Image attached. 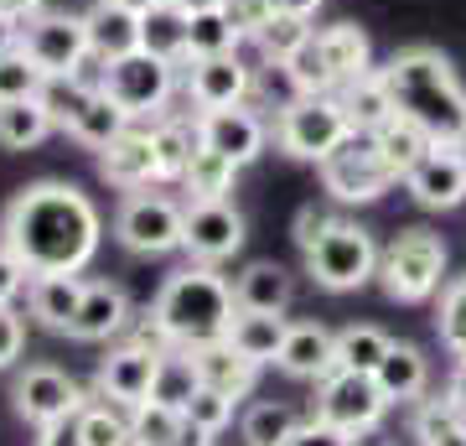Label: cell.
<instances>
[{
	"label": "cell",
	"instance_id": "6da1fadb",
	"mask_svg": "<svg viewBox=\"0 0 466 446\" xmlns=\"http://www.w3.org/2000/svg\"><path fill=\"white\" fill-rule=\"evenodd\" d=\"M104 239V218L84 187L73 182H32L21 187L5 218L0 244L11 249L26 275H78Z\"/></svg>",
	"mask_w": 466,
	"mask_h": 446
},
{
	"label": "cell",
	"instance_id": "7a4b0ae2",
	"mask_svg": "<svg viewBox=\"0 0 466 446\" xmlns=\"http://www.w3.org/2000/svg\"><path fill=\"white\" fill-rule=\"evenodd\" d=\"M389 83L394 115L415 119L435 146H456V135L466 130V88L456 78L446 52L435 47H404L379 67Z\"/></svg>",
	"mask_w": 466,
	"mask_h": 446
},
{
	"label": "cell",
	"instance_id": "3957f363",
	"mask_svg": "<svg viewBox=\"0 0 466 446\" xmlns=\"http://www.w3.org/2000/svg\"><path fill=\"white\" fill-rule=\"evenodd\" d=\"M233 285L218 275L213 264H187L177 275H167V285L150 301V322L171 347H202L228 337L233 327Z\"/></svg>",
	"mask_w": 466,
	"mask_h": 446
},
{
	"label": "cell",
	"instance_id": "277c9868",
	"mask_svg": "<svg viewBox=\"0 0 466 446\" xmlns=\"http://www.w3.org/2000/svg\"><path fill=\"white\" fill-rule=\"evenodd\" d=\"M379 281L389 291V301H431L446 285V239L431 229H404L389 239V249L379 254Z\"/></svg>",
	"mask_w": 466,
	"mask_h": 446
},
{
	"label": "cell",
	"instance_id": "5b68a950",
	"mask_svg": "<svg viewBox=\"0 0 466 446\" xmlns=\"http://www.w3.org/2000/svg\"><path fill=\"white\" fill-rule=\"evenodd\" d=\"M306 275L321 291H358V285H368L379 275V244H373V233L363 223H352V218H337L332 229L306 249Z\"/></svg>",
	"mask_w": 466,
	"mask_h": 446
},
{
	"label": "cell",
	"instance_id": "8992f818",
	"mask_svg": "<svg viewBox=\"0 0 466 446\" xmlns=\"http://www.w3.org/2000/svg\"><path fill=\"white\" fill-rule=\"evenodd\" d=\"M317 166H321V187H327L337 202H379L389 187L400 182L394 166L383 161L379 140L368 130H348L342 146L327 150Z\"/></svg>",
	"mask_w": 466,
	"mask_h": 446
},
{
	"label": "cell",
	"instance_id": "52a82bcc",
	"mask_svg": "<svg viewBox=\"0 0 466 446\" xmlns=\"http://www.w3.org/2000/svg\"><path fill=\"white\" fill-rule=\"evenodd\" d=\"M348 115H342V104L337 94H296V99L280 109L275 119V140H280L285 156H296V161H321L327 150L342 146V135H348Z\"/></svg>",
	"mask_w": 466,
	"mask_h": 446
},
{
	"label": "cell",
	"instance_id": "ba28073f",
	"mask_svg": "<svg viewBox=\"0 0 466 446\" xmlns=\"http://www.w3.org/2000/svg\"><path fill=\"white\" fill-rule=\"evenodd\" d=\"M171 88H177V63H167V57H156V52H146V47L115 57L109 73H104V94H109L130 119L167 115Z\"/></svg>",
	"mask_w": 466,
	"mask_h": 446
},
{
	"label": "cell",
	"instance_id": "9c48e42d",
	"mask_svg": "<svg viewBox=\"0 0 466 446\" xmlns=\"http://www.w3.org/2000/svg\"><path fill=\"white\" fill-rule=\"evenodd\" d=\"M182 202L167 192H130L115 213V239L130 254H171L182 249Z\"/></svg>",
	"mask_w": 466,
	"mask_h": 446
},
{
	"label": "cell",
	"instance_id": "30bf717a",
	"mask_svg": "<svg viewBox=\"0 0 466 446\" xmlns=\"http://www.w3.org/2000/svg\"><path fill=\"white\" fill-rule=\"evenodd\" d=\"M383 410H389V399H383V389L373 384V374L332 368L327 379H317V405H311V415L327 420V426H337V430H348V436L373 430L383 420Z\"/></svg>",
	"mask_w": 466,
	"mask_h": 446
},
{
	"label": "cell",
	"instance_id": "8fae6325",
	"mask_svg": "<svg viewBox=\"0 0 466 446\" xmlns=\"http://www.w3.org/2000/svg\"><path fill=\"white\" fill-rule=\"evenodd\" d=\"M244 249V213L228 198L187 202L182 213V254L192 264H223Z\"/></svg>",
	"mask_w": 466,
	"mask_h": 446
},
{
	"label": "cell",
	"instance_id": "7c38bea8",
	"mask_svg": "<svg viewBox=\"0 0 466 446\" xmlns=\"http://www.w3.org/2000/svg\"><path fill=\"white\" fill-rule=\"evenodd\" d=\"M21 47H26V57L42 73H73L88 52V26H84V16H67V11H47L42 5V11H32L21 21Z\"/></svg>",
	"mask_w": 466,
	"mask_h": 446
},
{
	"label": "cell",
	"instance_id": "4fadbf2b",
	"mask_svg": "<svg viewBox=\"0 0 466 446\" xmlns=\"http://www.w3.org/2000/svg\"><path fill=\"white\" fill-rule=\"evenodd\" d=\"M16 410H21V420H32V426L42 430V426H52V420H67V415L84 410V389H78V379L63 374V368L32 364L16 379Z\"/></svg>",
	"mask_w": 466,
	"mask_h": 446
},
{
	"label": "cell",
	"instance_id": "5bb4252c",
	"mask_svg": "<svg viewBox=\"0 0 466 446\" xmlns=\"http://www.w3.org/2000/svg\"><path fill=\"white\" fill-rule=\"evenodd\" d=\"M198 140L218 156H228L238 171L265 150L269 140V125L254 115V104H233V109H202L198 115Z\"/></svg>",
	"mask_w": 466,
	"mask_h": 446
},
{
	"label": "cell",
	"instance_id": "9a60e30c",
	"mask_svg": "<svg viewBox=\"0 0 466 446\" xmlns=\"http://www.w3.org/2000/svg\"><path fill=\"white\" fill-rule=\"evenodd\" d=\"M187 94L198 109H233V104L254 99V67L238 57V52H223V57H192V73H187Z\"/></svg>",
	"mask_w": 466,
	"mask_h": 446
},
{
	"label": "cell",
	"instance_id": "2e32d148",
	"mask_svg": "<svg viewBox=\"0 0 466 446\" xmlns=\"http://www.w3.org/2000/svg\"><path fill=\"white\" fill-rule=\"evenodd\" d=\"M404 187L420 208L431 213H446V208H461L466 202V166L456 156V146H431L410 171H404Z\"/></svg>",
	"mask_w": 466,
	"mask_h": 446
},
{
	"label": "cell",
	"instance_id": "e0dca14e",
	"mask_svg": "<svg viewBox=\"0 0 466 446\" xmlns=\"http://www.w3.org/2000/svg\"><path fill=\"white\" fill-rule=\"evenodd\" d=\"M99 177L125 187V192H140V187L161 182V177H156V150H150V125L130 119V125L99 150Z\"/></svg>",
	"mask_w": 466,
	"mask_h": 446
},
{
	"label": "cell",
	"instance_id": "ac0fdd59",
	"mask_svg": "<svg viewBox=\"0 0 466 446\" xmlns=\"http://www.w3.org/2000/svg\"><path fill=\"white\" fill-rule=\"evenodd\" d=\"M156 347L146 343H125L115 347L109 358L99 364V395L115 399V405H125V410H135L140 399L150 395V379H156Z\"/></svg>",
	"mask_w": 466,
	"mask_h": 446
},
{
	"label": "cell",
	"instance_id": "d6986e66",
	"mask_svg": "<svg viewBox=\"0 0 466 446\" xmlns=\"http://www.w3.org/2000/svg\"><path fill=\"white\" fill-rule=\"evenodd\" d=\"M275 368L290 374V379H311V384L327 379L337 368V332H327L321 322H290Z\"/></svg>",
	"mask_w": 466,
	"mask_h": 446
},
{
	"label": "cell",
	"instance_id": "ffe728a7",
	"mask_svg": "<svg viewBox=\"0 0 466 446\" xmlns=\"http://www.w3.org/2000/svg\"><path fill=\"white\" fill-rule=\"evenodd\" d=\"M125 327H130V296L115 281H88L67 337H78V343H109Z\"/></svg>",
	"mask_w": 466,
	"mask_h": 446
},
{
	"label": "cell",
	"instance_id": "44dd1931",
	"mask_svg": "<svg viewBox=\"0 0 466 446\" xmlns=\"http://www.w3.org/2000/svg\"><path fill=\"white\" fill-rule=\"evenodd\" d=\"M192 353V364H198V379L202 389H218L223 399H238L254 389V379H259V364H249L238 347L228 343V337H218V343H202V347H187Z\"/></svg>",
	"mask_w": 466,
	"mask_h": 446
},
{
	"label": "cell",
	"instance_id": "7402d4cb",
	"mask_svg": "<svg viewBox=\"0 0 466 446\" xmlns=\"http://www.w3.org/2000/svg\"><path fill=\"white\" fill-rule=\"evenodd\" d=\"M296 301V275L275 260H254L238 281H233V306L238 312H275L285 316Z\"/></svg>",
	"mask_w": 466,
	"mask_h": 446
},
{
	"label": "cell",
	"instance_id": "603a6c76",
	"mask_svg": "<svg viewBox=\"0 0 466 446\" xmlns=\"http://www.w3.org/2000/svg\"><path fill=\"white\" fill-rule=\"evenodd\" d=\"M373 384L383 389L389 405H415L425 395V384H431V364H425V353L410 343H389V353L379 358L373 368Z\"/></svg>",
	"mask_w": 466,
	"mask_h": 446
},
{
	"label": "cell",
	"instance_id": "cb8c5ba5",
	"mask_svg": "<svg viewBox=\"0 0 466 446\" xmlns=\"http://www.w3.org/2000/svg\"><path fill=\"white\" fill-rule=\"evenodd\" d=\"M84 26H88V47L99 52L104 63L140 47V11H130V5L94 0V11H84Z\"/></svg>",
	"mask_w": 466,
	"mask_h": 446
},
{
	"label": "cell",
	"instance_id": "d4e9b609",
	"mask_svg": "<svg viewBox=\"0 0 466 446\" xmlns=\"http://www.w3.org/2000/svg\"><path fill=\"white\" fill-rule=\"evenodd\" d=\"M84 275H32L26 281V301H32V316L47 332H67L73 316H78V301H84Z\"/></svg>",
	"mask_w": 466,
	"mask_h": 446
},
{
	"label": "cell",
	"instance_id": "484cf974",
	"mask_svg": "<svg viewBox=\"0 0 466 446\" xmlns=\"http://www.w3.org/2000/svg\"><path fill=\"white\" fill-rule=\"evenodd\" d=\"M337 104H342V115H348L352 130H379L383 119H394V99H389V83H383L379 67H368V73H358L352 83H342L337 88Z\"/></svg>",
	"mask_w": 466,
	"mask_h": 446
},
{
	"label": "cell",
	"instance_id": "4316f807",
	"mask_svg": "<svg viewBox=\"0 0 466 446\" xmlns=\"http://www.w3.org/2000/svg\"><path fill=\"white\" fill-rule=\"evenodd\" d=\"M317 42H321V57H327V67H332L337 88L373 67V42H368V32L352 26V21H337V26H327V32H317Z\"/></svg>",
	"mask_w": 466,
	"mask_h": 446
},
{
	"label": "cell",
	"instance_id": "83f0119b",
	"mask_svg": "<svg viewBox=\"0 0 466 446\" xmlns=\"http://www.w3.org/2000/svg\"><path fill=\"white\" fill-rule=\"evenodd\" d=\"M285 316L275 312H233V327H228V343L249 358V364H275L280 358V343H285Z\"/></svg>",
	"mask_w": 466,
	"mask_h": 446
},
{
	"label": "cell",
	"instance_id": "f1b7e54d",
	"mask_svg": "<svg viewBox=\"0 0 466 446\" xmlns=\"http://www.w3.org/2000/svg\"><path fill=\"white\" fill-rule=\"evenodd\" d=\"M150 150H156V177L161 182H182L187 161L198 150V119L187 125L177 115H156V125H150Z\"/></svg>",
	"mask_w": 466,
	"mask_h": 446
},
{
	"label": "cell",
	"instance_id": "f546056e",
	"mask_svg": "<svg viewBox=\"0 0 466 446\" xmlns=\"http://www.w3.org/2000/svg\"><path fill=\"white\" fill-rule=\"evenodd\" d=\"M233 182H238V166L198 140V150H192V161H187V171H182L187 202H218V198H228Z\"/></svg>",
	"mask_w": 466,
	"mask_h": 446
},
{
	"label": "cell",
	"instance_id": "4dcf8cb0",
	"mask_svg": "<svg viewBox=\"0 0 466 446\" xmlns=\"http://www.w3.org/2000/svg\"><path fill=\"white\" fill-rule=\"evenodd\" d=\"M202 389L198 379V364H192V353L187 347H167L161 358H156V379H150V395L156 405H171V410H182L187 399Z\"/></svg>",
	"mask_w": 466,
	"mask_h": 446
},
{
	"label": "cell",
	"instance_id": "1f68e13d",
	"mask_svg": "<svg viewBox=\"0 0 466 446\" xmlns=\"http://www.w3.org/2000/svg\"><path fill=\"white\" fill-rule=\"evenodd\" d=\"M140 47L167 63H187V16L167 0H156L150 11H140Z\"/></svg>",
	"mask_w": 466,
	"mask_h": 446
},
{
	"label": "cell",
	"instance_id": "d6a6232c",
	"mask_svg": "<svg viewBox=\"0 0 466 446\" xmlns=\"http://www.w3.org/2000/svg\"><path fill=\"white\" fill-rule=\"evenodd\" d=\"M52 130H57V125H52V115L42 109V99L0 104V146L5 150H32V146H42Z\"/></svg>",
	"mask_w": 466,
	"mask_h": 446
},
{
	"label": "cell",
	"instance_id": "836d02e7",
	"mask_svg": "<svg viewBox=\"0 0 466 446\" xmlns=\"http://www.w3.org/2000/svg\"><path fill=\"white\" fill-rule=\"evenodd\" d=\"M238 47H244V36H238V26L223 16V5L187 16V63H192V57H223V52H238Z\"/></svg>",
	"mask_w": 466,
	"mask_h": 446
},
{
	"label": "cell",
	"instance_id": "e575fe53",
	"mask_svg": "<svg viewBox=\"0 0 466 446\" xmlns=\"http://www.w3.org/2000/svg\"><path fill=\"white\" fill-rule=\"evenodd\" d=\"M73 426H78L84 446H135L130 415L115 399H84V410L73 415Z\"/></svg>",
	"mask_w": 466,
	"mask_h": 446
},
{
	"label": "cell",
	"instance_id": "d590c367",
	"mask_svg": "<svg viewBox=\"0 0 466 446\" xmlns=\"http://www.w3.org/2000/svg\"><path fill=\"white\" fill-rule=\"evenodd\" d=\"M373 140H379V150H383V161L394 166V177L404 182V171L425 156V150L435 146L431 135L420 130L415 119H404V115H394V119H383L379 130H373Z\"/></svg>",
	"mask_w": 466,
	"mask_h": 446
},
{
	"label": "cell",
	"instance_id": "8d00e7d4",
	"mask_svg": "<svg viewBox=\"0 0 466 446\" xmlns=\"http://www.w3.org/2000/svg\"><path fill=\"white\" fill-rule=\"evenodd\" d=\"M94 94H99V88H88L78 73H47V78H42V88H36V99H42V109L52 115V125H57V130H67L73 119L84 115V104L94 99Z\"/></svg>",
	"mask_w": 466,
	"mask_h": 446
},
{
	"label": "cell",
	"instance_id": "74e56055",
	"mask_svg": "<svg viewBox=\"0 0 466 446\" xmlns=\"http://www.w3.org/2000/svg\"><path fill=\"white\" fill-rule=\"evenodd\" d=\"M125 125H130V115H125V109H119V104L99 88V94L84 104V115L67 125V135H73V140H84L88 150H104L119 130H125Z\"/></svg>",
	"mask_w": 466,
	"mask_h": 446
},
{
	"label": "cell",
	"instance_id": "f35d334b",
	"mask_svg": "<svg viewBox=\"0 0 466 446\" xmlns=\"http://www.w3.org/2000/svg\"><path fill=\"white\" fill-rule=\"evenodd\" d=\"M296 426H300V415L290 410V405H280V399H259V405H249L238 436H244V446H285L290 436H296Z\"/></svg>",
	"mask_w": 466,
	"mask_h": 446
},
{
	"label": "cell",
	"instance_id": "ab89813d",
	"mask_svg": "<svg viewBox=\"0 0 466 446\" xmlns=\"http://www.w3.org/2000/svg\"><path fill=\"white\" fill-rule=\"evenodd\" d=\"M280 67H285V78H290L296 94H337V78H332V67H327V57H321L317 32L306 36V42H300Z\"/></svg>",
	"mask_w": 466,
	"mask_h": 446
},
{
	"label": "cell",
	"instance_id": "60d3db41",
	"mask_svg": "<svg viewBox=\"0 0 466 446\" xmlns=\"http://www.w3.org/2000/svg\"><path fill=\"white\" fill-rule=\"evenodd\" d=\"M187 430V415L171 410V405H156V399H140L130 410V436L135 446H177Z\"/></svg>",
	"mask_w": 466,
	"mask_h": 446
},
{
	"label": "cell",
	"instance_id": "b9f144b4",
	"mask_svg": "<svg viewBox=\"0 0 466 446\" xmlns=\"http://www.w3.org/2000/svg\"><path fill=\"white\" fill-rule=\"evenodd\" d=\"M435 332L456 364H466V275L441 285V306H435Z\"/></svg>",
	"mask_w": 466,
	"mask_h": 446
},
{
	"label": "cell",
	"instance_id": "7bdbcfd3",
	"mask_svg": "<svg viewBox=\"0 0 466 446\" xmlns=\"http://www.w3.org/2000/svg\"><path fill=\"white\" fill-rule=\"evenodd\" d=\"M389 332H379V327H342L337 332V368H352V374H373L379 368V358L389 353Z\"/></svg>",
	"mask_w": 466,
	"mask_h": 446
},
{
	"label": "cell",
	"instance_id": "ee69618b",
	"mask_svg": "<svg viewBox=\"0 0 466 446\" xmlns=\"http://www.w3.org/2000/svg\"><path fill=\"white\" fill-rule=\"evenodd\" d=\"M306 36H311V21H306V16H285V11H275V16H269L265 26L249 36V42L259 47V57H265V63H285V57H290Z\"/></svg>",
	"mask_w": 466,
	"mask_h": 446
},
{
	"label": "cell",
	"instance_id": "f6af8a7d",
	"mask_svg": "<svg viewBox=\"0 0 466 446\" xmlns=\"http://www.w3.org/2000/svg\"><path fill=\"white\" fill-rule=\"evenodd\" d=\"M42 67L26 57V47H11V52H0V104H11V99H36V88H42Z\"/></svg>",
	"mask_w": 466,
	"mask_h": 446
},
{
	"label": "cell",
	"instance_id": "bcb514c9",
	"mask_svg": "<svg viewBox=\"0 0 466 446\" xmlns=\"http://www.w3.org/2000/svg\"><path fill=\"white\" fill-rule=\"evenodd\" d=\"M456 426H466V410H456L451 399H420V410H415V441L420 446L446 441Z\"/></svg>",
	"mask_w": 466,
	"mask_h": 446
},
{
	"label": "cell",
	"instance_id": "7dc6e473",
	"mask_svg": "<svg viewBox=\"0 0 466 446\" xmlns=\"http://www.w3.org/2000/svg\"><path fill=\"white\" fill-rule=\"evenodd\" d=\"M182 415H187V426H198V430H208V436H218V430L233 420V399H223L218 389H198V395L182 405Z\"/></svg>",
	"mask_w": 466,
	"mask_h": 446
},
{
	"label": "cell",
	"instance_id": "c3c4849f",
	"mask_svg": "<svg viewBox=\"0 0 466 446\" xmlns=\"http://www.w3.org/2000/svg\"><path fill=\"white\" fill-rule=\"evenodd\" d=\"M223 16H228L233 26H238V36L249 42V36L275 16V5H269V0H223Z\"/></svg>",
	"mask_w": 466,
	"mask_h": 446
},
{
	"label": "cell",
	"instance_id": "681fc988",
	"mask_svg": "<svg viewBox=\"0 0 466 446\" xmlns=\"http://www.w3.org/2000/svg\"><path fill=\"white\" fill-rule=\"evenodd\" d=\"M285 446H358V436H348V430H337V426H327V420H300L296 426V436Z\"/></svg>",
	"mask_w": 466,
	"mask_h": 446
},
{
	"label": "cell",
	"instance_id": "f907efd6",
	"mask_svg": "<svg viewBox=\"0 0 466 446\" xmlns=\"http://www.w3.org/2000/svg\"><path fill=\"white\" fill-rule=\"evenodd\" d=\"M26 347V322H21L16 306H0V368H11Z\"/></svg>",
	"mask_w": 466,
	"mask_h": 446
},
{
	"label": "cell",
	"instance_id": "816d5d0a",
	"mask_svg": "<svg viewBox=\"0 0 466 446\" xmlns=\"http://www.w3.org/2000/svg\"><path fill=\"white\" fill-rule=\"evenodd\" d=\"M332 223H337V213H327V208H317V202H306V208L296 213V244H300V254L317 244V239L332 229Z\"/></svg>",
	"mask_w": 466,
	"mask_h": 446
},
{
	"label": "cell",
	"instance_id": "f5cc1de1",
	"mask_svg": "<svg viewBox=\"0 0 466 446\" xmlns=\"http://www.w3.org/2000/svg\"><path fill=\"white\" fill-rule=\"evenodd\" d=\"M26 281H32V275H26V264H21L11 249L0 244V306H11V301L26 291Z\"/></svg>",
	"mask_w": 466,
	"mask_h": 446
},
{
	"label": "cell",
	"instance_id": "db71d44e",
	"mask_svg": "<svg viewBox=\"0 0 466 446\" xmlns=\"http://www.w3.org/2000/svg\"><path fill=\"white\" fill-rule=\"evenodd\" d=\"M36 446H84V436H78L73 415H67V420H52V426H42V441H36Z\"/></svg>",
	"mask_w": 466,
	"mask_h": 446
},
{
	"label": "cell",
	"instance_id": "11a10c76",
	"mask_svg": "<svg viewBox=\"0 0 466 446\" xmlns=\"http://www.w3.org/2000/svg\"><path fill=\"white\" fill-rule=\"evenodd\" d=\"M21 47V16H11V11H0V52Z\"/></svg>",
	"mask_w": 466,
	"mask_h": 446
},
{
	"label": "cell",
	"instance_id": "9f6ffc18",
	"mask_svg": "<svg viewBox=\"0 0 466 446\" xmlns=\"http://www.w3.org/2000/svg\"><path fill=\"white\" fill-rule=\"evenodd\" d=\"M269 5H275V11H285V16H317L321 11V0H269Z\"/></svg>",
	"mask_w": 466,
	"mask_h": 446
},
{
	"label": "cell",
	"instance_id": "6f0895ef",
	"mask_svg": "<svg viewBox=\"0 0 466 446\" xmlns=\"http://www.w3.org/2000/svg\"><path fill=\"white\" fill-rule=\"evenodd\" d=\"M446 399H451V405H456V410H466V364H456V368H451Z\"/></svg>",
	"mask_w": 466,
	"mask_h": 446
},
{
	"label": "cell",
	"instance_id": "680465c9",
	"mask_svg": "<svg viewBox=\"0 0 466 446\" xmlns=\"http://www.w3.org/2000/svg\"><path fill=\"white\" fill-rule=\"evenodd\" d=\"M42 5H47V0H0V11H11V16H32V11H42Z\"/></svg>",
	"mask_w": 466,
	"mask_h": 446
},
{
	"label": "cell",
	"instance_id": "91938a15",
	"mask_svg": "<svg viewBox=\"0 0 466 446\" xmlns=\"http://www.w3.org/2000/svg\"><path fill=\"white\" fill-rule=\"evenodd\" d=\"M167 5H177L182 16H192V11H213V5H223V0H167Z\"/></svg>",
	"mask_w": 466,
	"mask_h": 446
},
{
	"label": "cell",
	"instance_id": "94428289",
	"mask_svg": "<svg viewBox=\"0 0 466 446\" xmlns=\"http://www.w3.org/2000/svg\"><path fill=\"white\" fill-rule=\"evenodd\" d=\"M208 441H213V436H208V430L187 426V430H182V441H177V446H208Z\"/></svg>",
	"mask_w": 466,
	"mask_h": 446
},
{
	"label": "cell",
	"instance_id": "6125c7cd",
	"mask_svg": "<svg viewBox=\"0 0 466 446\" xmlns=\"http://www.w3.org/2000/svg\"><path fill=\"white\" fill-rule=\"evenodd\" d=\"M435 446H466V426H456V430L446 436V441H435Z\"/></svg>",
	"mask_w": 466,
	"mask_h": 446
},
{
	"label": "cell",
	"instance_id": "be15d7a7",
	"mask_svg": "<svg viewBox=\"0 0 466 446\" xmlns=\"http://www.w3.org/2000/svg\"><path fill=\"white\" fill-rule=\"evenodd\" d=\"M115 5H130V11H150L156 0H115Z\"/></svg>",
	"mask_w": 466,
	"mask_h": 446
},
{
	"label": "cell",
	"instance_id": "e7e4bbea",
	"mask_svg": "<svg viewBox=\"0 0 466 446\" xmlns=\"http://www.w3.org/2000/svg\"><path fill=\"white\" fill-rule=\"evenodd\" d=\"M456 156H461V166H466V130L456 135Z\"/></svg>",
	"mask_w": 466,
	"mask_h": 446
}]
</instances>
